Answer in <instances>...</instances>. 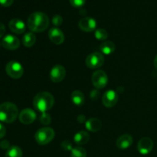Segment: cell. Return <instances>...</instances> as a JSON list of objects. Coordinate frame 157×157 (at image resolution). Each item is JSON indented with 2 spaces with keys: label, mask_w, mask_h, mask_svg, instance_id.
Here are the masks:
<instances>
[{
  "label": "cell",
  "mask_w": 157,
  "mask_h": 157,
  "mask_svg": "<svg viewBox=\"0 0 157 157\" xmlns=\"http://www.w3.org/2000/svg\"><path fill=\"white\" fill-rule=\"evenodd\" d=\"M77 120H78V123H81V124H82V123L85 122L86 123V118L84 116V115H79V116L78 117V118H77Z\"/></svg>",
  "instance_id": "34"
},
{
  "label": "cell",
  "mask_w": 157,
  "mask_h": 157,
  "mask_svg": "<svg viewBox=\"0 0 157 157\" xmlns=\"http://www.w3.org/2000/svg\"><path fill=\"white\" fill-rule=\"evenodd\" d=\"M118 101V94L113 90H107L102 98V103L106 107H113Z\"/></svg>",
  "instance_id": "10"
},
{
  "label": "cell",
  "mask_w": 157,
  "mask_h": 157,
  "mask_svg": "<svg viewBox=\"0 0 157 157\" xmlns=\"http://www.w3.org/2000/svg\"><path fill=\"white\" fill-rule=\"evenodd\" d=\"M153 64H154V67H156V70H157V55L156 57H155L154 61H153Z\"/></svg>",
  "instance_id": "35"
},
{
  "label": "cell",
  "mask_w": 157,
  "mask_h": 157,
  "mask_svg": "<svg viewBox=\"0 0 157 157\" xmlns=\"http://www.w3.org/2000/svg\"><path fill=\"white\" fill-rule=\"evenodd\" d=\"M71 101L76 106H82L84 104L85 98L84 95L81 90H75L71 94Z\"/></svg>",
  "instance_id": "20"
},
{
  "label": "cell",
  "mask_w": 157,
  "mask_h": 157,
  "mask_svg": "<svg viewBox=\"0 0 157 157\" xmlns=\"http://www.w3.org/2000/svg\"><path fill=\"white\" fill-rule=\"evenodd\" d=\"M78 27L81 30L85 32H91L96 30L97 21L90 17H85L81 18L78 22Z\"/></svg>",
  "instance_id": "11"
},
{
  "label": "cell",
  "mask_w": 157,
  "mask_h": 157,
  "mask_svg": "<svg viewBox=\"0 0 157 157\" xmlns=\"http://www.w3.org/2000/svg\"><path fill=\"white\" fill-rule=\"evenodd\" d=\"M6 128H5L4 126L0 123V139L4 137L5 135H6Z\"/></svg>",
  "instance_id": "32"
},
{
  "label": "cell",
  "mask_w": 157,
  "mask_h": 157,
  "mask_svg": "<svg viewBox=\"0 0 157 157\" xmlns=\"http://www.w3.org/2000/svg\"><path fill=\"white\" fill-rule=\"evenodd\" d=\"M49 39L55 44H61L64 41V35L58 28H52L48 32Z\"/></svg>",
  "instance_id": "14"
},
{
  "label": "cell",
  "mask_w": 157,
  "mask_h": 157,
  "mask_svg": "<svg viewBox=\"0 0 157 157\" xmlns=\"http://www.w3.org/2000/svg\"><path fill=\"white\" fill-rule=\"evenodd\" d=\"M48 25L49 18L44 12H33L28 18V27L32 32H44L48 29Z\"/></svg>",
  "instance_id": "1"
},
{
  "label": "cell",
  "mask_w": 157,
  "mask_h": 157,
  "mask_svg": "<svg viewBox=\"0 0 157 157\" xmlns=\"http://www.w3.org/2000/svg\"><path fill=\"white\" fill-rule=\"evenodd\" d=\"M153 142L150 138L143 137L138 142L137 150L143 155L149 154L153 150Z\"/></svg>",
  "instance_id": "13"
},
{
  "label": "cell",
  "mask_w": 157,
  "mask_h": 157,
  "mask_svg": "<svg viewBox=\"0 0 157 157\" xmlns=\"http://www.w3.org/2000/svg\"><path fill=\"white\" fill-rule=\"evenodd\" d=\"M2 45L3 46V48L8 49V50L14 51L19 48L20 41L17 37L12 35H7L3 38L2 41Z\"/></svg>",
  "instance_id": "9"
},
{
  "label": "cell",
  "mask_w": 157,
  "mask_h": 157,
  "mask_svg": "<svg viewBox=\"0 0 157 157\" xmlns=\"http://www.w3.org/2000/svg\"><path fill=\"white\" fill-rule=\"evenodd\" d=\"M55 104V98L50 93L41 91L35 95L33 100V105L36 110L41 113H46L52 108Z\"/></svg>",
  "instance_id": "2"
},
{
  "label": "cell",
  "mask_w": 157,
  "mask_h": 157,
  "mask_svg": "<svg viewBox=\"0 0 157 157\" xmlns=\"http://www.w3.org/2000/svg\"><path fill=\"white\" fill-rule=\"evenodd\" d=\"M71 5L75 8L82 7L86 2V0H69Z\"/></svg>",
  "instance_id": "27"
},
{
  "label": "cell",
  "mask_w": 157,
  "mask_h": 157,
  "mask_svg": "<svg viewBox=\"0 0 157 157\" xmlns=\"http://www.w3.org/2000/svg\"><path fill=\"white\" fill-rule=\"evenodd\" d=\"M40 122L44 125H48L52 122V117L51 115L46 112V113H42L41 116L40 117Z\"/></svg>",
  "instance_id": "25"
},
{
  "label": "cell",
  "mask_w": 157,
  "mask_h": 157,
  "mask_svg": "<svg viewBox=\"0 0 157 157\" xmlns=\"http://www.w3.org/2000/svg\"><path fill=\"white\" fill-rule=\"evenodd\" d=\"M115 49H116V45L111 41H104L100 45V50L102 52V54H104V55H111L112 53H113Z\"/></svg>",
  "instance_id": "19"
},
{
  "label": "cell",
  "mask_w": 157,
  "mask_h": 157,
  "mask_svg": "<svg viewBox=\"0 0 157 157\" xmlns=\"http://www.w3.org/2000/svg\"><path fill=\"white\" fill-rule=\"evenodd\" d=\"M133 142V137L130 134H124L117 140L116 145L120 150H126L131 147Z\"/></svg>",
  "instance_id": "16"
},
{
  "label": "cell",
  "mask_w": 157,
  "mask_h": 157,
  "mask_svg": "<svg viewBox=\"0 0 157 157\" xmlns=\"http://www.w3.org/2000/svg\"><path fill=\"white\" fill-rule=\"evenodd\" d=\"M66 76V70L61 64H56L50 71V79L54 83H60Z\"/></svg>",
  "instance_id": "8"
},
{
  "label": "cell",
  "mask_w": 157,
  "mask_h": 157,
  "mask_svg": "<svg viewBox=\"0 0 157 157\" xmlns=\"http://www.w3.org/2000/svg\"><path fill=\"white\" fill-rule=\"evenodd\" d=\"M5 32H6V27H5V25L3 23L0 22V38H2V36L4 35Z\"/></svg>",
  "instance_id": "33"
},
{
  "label": "cell",
  "mask_w": 157,
  "mask_h": 157,
  "mask_svg": "<svg viewBox=\"0 0 157 157\" xmlns=\"http://www.w3.org/2000/svg\"><path fill=\"white\" fill-rule=\"evenodd\" d=\"M9 27L12 32L15 34H22L25 31V25L24 21L19 18H13L9 23Z\"/></svg>",
  "instance_id": "15"
},
{
  "label": "cell",
  "mask_w": 157,
  "mask_h": 157,
  "mask_svg": "<svg viewBox=\"0 0 157 157\" xmlns=\"http://www.w3.org/2000/svg\"><path fill=\"white\" fill-rule=\"evenodd\" d=\"M86 65L91 69L101 67L104 64V57L101 52H93L86 58Z\"/></svg>",
  "instance_id": "7"
},
{
  "label": "cell",
  "mask_w": 157,
  "mask_h": 157,
  "mask_svg": "<svg viewBox=\"0 0 157 157\" xmlns=\"http://www.w3.org/2000/svg\"><path fill=\"white\" fill-rule=\"evenodd\" d=\"M18 119L21 124L26 125L31 124L36 119V113L32 109L25 108L20 112L18 114Z\"/></svg>",
  "instance_id": "12"
},
{
  "label": "cell",
  "mask_w": 157,
  "mask_h": 157,
  "mask_svg": "<svg viewBox=\"0 0 157 157\" xmlns=\"http://www.w3.org/2000/svg\"><path fill=\"white\" fill-rule=\"evenodd\" d=\"M91 81L96 89H103L108 83V77L105 71L98 70L94 72L91 76Z\"/></svg>",
  "instance_id": "6"
},
{
  "label": "cell",
  "mask_w": 157,
  "mask_h": 157,
  "mask_svg": "<svg viewBox=\"0 0 157 157\" xmlns=\"http://www.w3.org/2000/svg\"><path fill=\"white\" fill-rule=\"evenodd\" d=\"M14 0H0V5L3 7H9L12 6Z\"/></svg>",
  "instance_id": "31"
},
{
  "label": "cell",
  "mask_w": 157,
  "mask_h": 157,
  "mask_svg": "<svg viewBox=\"0 0 157 157\" xmlns=\"http://www.w3.org/2000/svg\"><path fill=\"white\" fill-rule=\"evenodd\" d=\"M18 116V109L15 104L5 102L0 104V121L11 124Z\"/></svg>",
  "instance_id": "3"
},
{
  "label": "cell",
  "mask_w": 157,
  "mask_h": 157,
  "mask_svg": "<svg viewBox=\"0 0 157 157\" xmlns=\"http://www.w3.org/2000/svg\"><path fill=\"white\" fill-rule=\"evenodd\" d=\"M52 23H53L54 25L57 26V27L61 25L63 23L62 17L60 15H55V16L52 18Z\"/></svg>",
  "instance_id": "26"
},
{
  "label": "cell",
  "mask_w": 157,
  "mask_h": 157,
  "mask_svg": "<svg viewBox=\"0 0 157 157\" xmlns=\"http://www.w3.org/2000/svg\"><path fill=\"white\" fill-rule=\"evenodd\" d=\"M89 140H90V134L84 130L78 132L74 136V140L78 145H84L88 142Z\"/></svg>",
  "instance_id": "18"
},
{
  "label": "cell",
  "mask_w": 157,
  "mask_h": 157,
  "mask_svg": "<svg viewBox=\"0 0 157 157\" xmlns=\"http://www.w3.org/2000/svg\"><path fill=\"white\" fill-rule=\"evenodd\" d=\"M5 157H22V150L18 146H12L7 150Z\"/></svg>",
  "instance_id": "22"
},
{
  "label": "cell",
  "mask_w": 157,
  "mask_h": 157,
  "mask_svg": "<svg viewBox=\"0 0 157 157\" xmlns=\"http://www.w3.org/2000/svg\"><path fill=\"white\" fill-rule=\"evenodd\" d=\"M55 130L51 127H42L37 130L35 135V139L39 145H47L52 142L55 138Z\"/></svg>",
  "instance_id": "4"
},
{
  "label": "cell",
  "mask_w": 157,
  "mask_h": 157,
  "mask_svg": "<svg viewBox=\"0 0 157 157\" xmlns=\"http://www.w3.org/2000/svg\"><path fill=\"white\" fill-rule=\"evenodd\" d=\"M61 147L64 151H71L72 150V144L69 140H64L61 144Z\"/></svg>",
  "instance_id": "28"
},
{
  "label": "cell",
  "mask_w": 157,
  "mask_h": 157,
  "mask_svg": "<svg viewBox=\"0 0 157 157\" xmlns=\"http://www.w3.org/2000/svg\"><path fill=\"white\" fill-rule=\"evenodd\" d=\"M71 157H87V152L83 147H76L72 149Z\"/></svg>",
  "instance_id": "23"
},
{
  "label": "cell",
  "mask_w": 157,
  "mask_h": 157,
  "mask_svg": "<svg viewBox=\"0 0 157 157\" xmlns=\"http://www.w3.org/2000/svg\"><path fill=\"white\" fill-rule=\"evenodd\" d=\"M94 36L99 41H105L108 37V34L105 29H98L95 30Z\"/></svg>",
  "instance_id": "24"
},
{
  "label": "cell",
  "mask_w": 157,
  "mask_h": 157,
  "mask_svg": "<svg viewBox=\"0 0 157 157\" xmlns=\"http://www.w3.org/2000/svg\"><path fill=\"white\" fill-rule=\"evenodd\" d=\"M6 71L7 75L13 79L21 78L24 74V68L19 62L16 61H11L6 64Z\"/></svg>",
  "instance_id": "5"
},
{
  "label": "cell",
  "mask_w": 157,
  "mask_h": 157,
  "mask_svg": "<svg viewBox=\"0 0 157 157\" xmlns=\"http://www.w3.org/2000/svg\"><path fill=\"white\" fill-rule=\"evenodd\" d=\"M85 127L87 130L95 133V132L99 131L101 129V127H102V122L96 117L90 118V119L87 120L86 121Z\"/></svg>",
  "instance_id": "17"
},
{
  "label": "cell",
  "mask_w": 157,
  "mask_h": 157,
  "mask_svg": "<svg viewBox=\"0 0 157 157\" xmlns=\"http://www.w3.org/2000/svg\"><path fill=\"white\" fill-rule=\"evenodd\" d=\"M100 95H101V93H100V91L98 90V89H94V90H92L90 94V98H91L92 100H94V101L98 100V98H100Z\"/></svg>",
  "instance_id": "29"
},
{
  "label": "cell",
  "mask_w": 157,
  "mask_h": 157,
  "mask_svg": "<svg viewBox=\"0 0 157 157\" xmlns=\"http://www.w3.org/2000/svg\"><path fill=\"white\" fill-rule=\"evenodd\" d=\"M36 36L33 32H28L23 36L22 44L23 45L27 48L32 47L36 42Z\"/></svg>",
  "instance_id": "21"
},
{
  "label": "cell",
  "mask_w": 157,
  "mask_h": 157,
  "mask_svg": "<svg viewBox=\"0 0 157 157\" xmlns=\"http://www.w3.org/2000/svg\"><path fill=\"white\" fill-rule=\"evenodd\" d=\"M0 147L3 150H9L10 148V144H9V141L4 140H2L0 142Z\"/></svg>",
  "instance_id": "30"
}]
</instances>
